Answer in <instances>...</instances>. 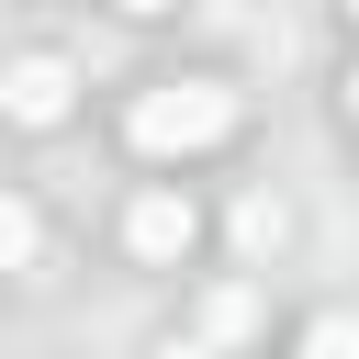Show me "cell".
<instances>
[{
	"label": "cell",
	"instance_id": "cell-1",
	"mask_svg": "<svg viewBox=\"0 0 359 359\" xmlns=\"http://www.w3.org/2000/svg\"><path fill=\"white\" fill-rule=\"evenodd\" d=\"M236 79H157V90H135V112H123V146L135 157H202V146H224L236 135Z\"/></svg>",
	"mask_w": 359,
	"mask_h": 359
},
{
	"label": "cell",
	"instance_id": "cell-2",
	"mask_svg": "<svg viewBox=\"0 0 359 359\" xmlns=\"http://www.w3.org/2000/svg\"><path fill=\"white\" fill-rule=\"evenodd\" d=\"M0 112H11L22 135H56V123L79 112V67H67V56H11V67H0Z\"/></svg>",
	"mask_w": 359,
	"mask_h": 359
},
{
	"label": "cell",
	"instance_id": "cell-3",
	"mask_svg": "<svg viewBox=\"0 0 359 359\" xmlns=\"http://www.w3.org/2000/svg\"><path fill=\"white\" fill-rule=\"evenodd\" d=\"M202 247V213H191V191H135L123 202V258H146V269H180Z\"/></svg>",
	"mask_w": 359,
	"mask_h": 359
},
{
	"label": "cell",
	"instance_id": "cell-4",
	"mask_svg": "<svg viewBox=\"0 0 359 359\" xmlns=\"http://www.w3.org/2000/svg\"><path fill=\"white\" fill-rule=\"evenodd\" d=\"M34 258H45V224H34V202H22V191H0V280H11V269H34Z\"/></svg>",
	"mask_w": 359,
	"mask_h": 359
},
{
	"label": "cell",
	"instance_id": "cell-5",
	"mask_svg": "<svg viewBox=\"0 0 359 359\" xmlns=\"http://www.w3.org/2000/svg\"><path fill=\"white\" fill-rule=\"evenodd\" d=\"M247 325H258L247 292H213V303H202V348H224V337H247Z\"/></svg>",
	"mask_w": 359,
	"mask_h": 359
},
{
	"label": "cell",
	"instance_id": "cell-6",
	"mask_svg": "<svg viewBox=\"0 0 359 359\" xmlns=\"http://www.w3.org/2000/svg\"><path fill=\"white\" fill-rule=\"evenodd\" d=\"M303 359H359V325H348V314H314V325H303Z\"/></svg>",
	"mask_w": 359,
	"mask_h": 359
},
{
	"label": "cell",
	"instance_id": "cell-7",
	"mask_svg": "<svg viewBox=\"0 0 359 359\" xmlns=\"http://www.w3.org/2000/svg\"><path fill=\"white\" fill-rule=\"evenodd\" d=\"M236 236H247V247L269 258V247H280V202H247V213H236Z\"/></svg>",
	"mask_w": 359,
	"mask_h": 359
},
{
	"label": "cell",
	"instance_id": "cell-8",
	"mask_svg": "<svg viewBox=\"0 0 359 359\" xmlns=\"http://www.w3.org/2000/svg\"><path fill=\"white\" fill-rule=\"evenodd\" d=\"M146 359H213V348H202V337H157Z\"/></svg>",
	"mask_w": 359,
	"mask_h": 359
},
{
	"label": "cell",
	"instance_id": "cell-9",
	"mask_svg": "<svg viewBox=\"0 0 359 359\" xmlns=\"http://www.w3.org/2000/svg\"><path fill=\"white\" fill-rule=\"evenodd\" d=\"M112 11H135V22H157V11H180V0H112Z\"/></svg>",
	"mask_w": 359,
	"mask_h": 359
}]
</instances>
